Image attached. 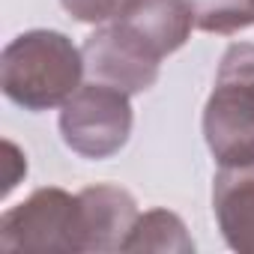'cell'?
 I'll return each mask as SVG.
<instances>
[{
    "mask_svg": "<svg viewBox=\"0 0 254 254\" xmlns=\"http://www.w3.org/2000/svg\"><path fill=\"white\" fill-rule=\"evenodd\" d=\"M84 51L60 30H27L0 54V87L24 111H51L81 87Z\"/></svg>",
    "mask_w": 254,
    "mask_h": 254,
    "instance_id": "cell-1",
    "label": "cell"
},
{
    "mask_svg": "<svg viewBox=\"0 0 254 254\" xmlns=\"http://www.w3.org/2000/svg\"><path fill=\"white\" fill-rule=\"evenodd\" d=\"M203 138L221 168L254 165V45L224 51L203 108Z\"/></svg>",
    "mask_w": 254,
    "mask_h": 254,
    "instance_id": "cell-2",
    "label": "cell"
},
{
    "mask_svg": "<svg viewBox=\"0 0 254 254\" xmlns=\"http://www.w3.org/2000/svg\"><path fill=\"white\" fill-rule=\"evenodd\" d=\"M132 123L129 93L99 81L81 84L60 108L63 144L93 162L117 156L132 135Z\"/></svg>",
    "mask_w": 254,
    "mask_h": 254,
    "instance_id": "cell-3",
    "label": "cell"
},
{
    "mask_svg": "<svg viewBox=\"0 0 254 254\" xmlns=\"http://www.w3.org/2000/svg\"><path fill=\"white\" fill-rule=\"evenodd\" d=\"M3 251H69L81 248V203L66 189L45 186L0 218Z\"/></svg>",
    "mask_w": 254,
    "mask_h": 254,
    "instance_id": "cell-4",
    "label": "cell"
},
{
    "mask_svg": "<svg viewBox=\"0 0 254 254\" xmlns=\"http://www.w3.org/2000/svg\"><path fill=\"white\" fill-rule=\"evenodd\" d=\"M84 69L90 81L117 87L123 93H144L156 84L162 69V54L147 45L132 27H126L120 18L102 24L84 42Z\"/></svg>",
    "mask_w": 254,
    "mask_h": 254,
    "instance_id": "cell-5",
    "label": "cell"
},
{
    "mask_svg": "<svg viewBox=\"0 0 254 254\" xmlns=\"http://www.w3.org/2000/svg\"><path fill=\"white\" fill-rule=\"evenodd\" d=\"M81 203V248L84 251H123L135 221L138 203L120 186H90L78 191Z\"/></svg>",
    "mask_w": 254,
    "mask_h": 254,
    "instance_id": "cell-6",
    "label": "cell"
},
{
    "mask_svg": "<svg viewBox=\"0 0 254 254\" xmlns=\"http://www.w3.org/2000/svg\"><path fill=\"white\" fill-rule=\"evenodd\" d=\"M212 212L224 242L239 254H254V165H233L215 174Z\"/></svg>",
    "mask_w": 254,
    "mask_h": 254,
    "instance_id": "cell-7",
    "label": "cell"
},
{
    "mask_svg": "<svg viewBox=\"0 0 254 254\" xmlns=\"http://www.w3.org/2000/svg\"><path fill=\"white\" fill-rule=\"evenodd\" d=\"M120 21L132 27L162 57H168L189 42L194 27V12L189 0H135L132 9Z\"/></svg>",
    "mask_w": 254,
    "mask_h": 254,
    "instance_id": "cell-8",
    "label": "cell"
},
{
    "mask_svg": "<svg viewBox=\"0 0 254 254\" xmlns=\"http://www.w3.org/2000/svg\"><path fill=\"white\" fill-rule=\"evenodd\" d=\"M123 251H168V254H191L194 239L189 236L183 218L171 209H147L138 215Z\"/></svg>",
    "mask_w": 254,
    "mask_h": 254,
    "instance_id": "cell-9",
    "label": "cell"
},
{
    "mask_svg": "<svg viewBox=\"0 0 254 254\" xmlns=\"http://www.w3.org/2000/svg\"><path fill=\"white\" fill-rule=\"evenodd\" d=\"M189 6L203 33L230 36L254 24V0H189Z\"/></svg>",
    "mask_w": 254,
    "mask_h": 254,
    "instance_id": "cell-10",
    "label": "cell"
},
{
    "mask_svg": "<svg viewBox=\"0 0 254 254\" xmlns=\"http://www.w3.org/2000/svg\"><path fill=\"white\" fill-rule=\"evenodd\" d=\"M63 9L84 24H108L123 18L135 0H60Z\"/></svg>",
    "mask_w": 254,
    "mask_h": 254,
    "instance_id": "cell-11",
    "label": "cell"
},
{
    "mask_svg": "<svg viewBox=\"0 0 254 254\" xmlns=\"http://www.w3.org/2000/svg\"><path fill=\"white\" fill-rule=\"evenodd\" d=\"M3 150H6V183H3V194H9L21 183V177L27 174V156L12 141H3Z\"/></svg>",
    "mask_w": 254,
    "mask_h": 254,
    "instance_id": "cell-12",
    "label": "cell"
}]
</instances>
